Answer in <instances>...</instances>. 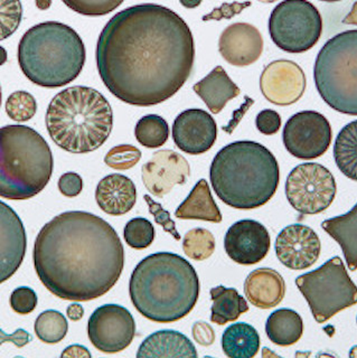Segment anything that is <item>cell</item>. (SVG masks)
I'll use <instances>...</instances> for the list:
<instances>
[{
  "mask_svg": "<svg viewBox=\"0 0 357 358\" xmlns=\"http://www.w3.org/2000/svg\"><path fill=\"white\" fill-rule=\"evenodd\" d=\"M356 322H357V318H356Z\"/></svg>",
  "mask_w": 357,
  "mask_h": 358,
  "instance_id": "obj_56",
  "label": "cell"
},
{
  "mask_svg": "<svg viewBox=\"0 0 357 358\" xmlns=\"http://www.w3.org/2000/svg\"><path fill=\"white\" fill-rule=\"evenodd\" d=\"M62 357H91V352L88 350L87 347L82 346V345H71L66 347L64 352H62Z\"/></svg>",
  "mask_w": 357,
  "mask_h": 358,
  "instance_id": "obj_46",
  "label": "cell"
},
{
  "mask_svg": "<svg viewBox=\"0 0 357 358\" xmlns=\"http://www.w3.org/2000/svg\"><path fill=\"white\" fill-rule=\"evenodd\" d=\"M209 180L224 204L237 210H253L267 204L276 194L279 164L261 143L234 141L215 155Z\"/></svg>",
  "mask_w": 357,
  "mask_h": 358,
  "instance_id": "obj_4",
  "label": "cell"
},
{
  "mask_svg": "<svg viewBox=\"0 0 357 358\" xmlns=\"http://www.w3.org/2000/svg\"><path fill=\"white\" fill-rule=\"evenodd\" d=\"M27 250V235L20 216L0 201V285L22 266Z\"/></svg>",
  "mask_w": 357,
  "mask_h": 358,
  "instance_id": "obj_19",
  "label": "cell"
},
{
  "mask_svg": "<svg viewBox=\"0 0 357 358\" xmlns=\"http://www.w3.org/2000/svg\"><path fill=\"white\" fill-rule=\"evenodd\" d=\"M265 333L274 344L287 347L296 344L304 333V322L297 311L282 308L274 311L265 324Z\"/></svg>",
  "mask_w": 357,
  "mask_h": 358,
  "instance_id": "obj_27",
  "label": "cell"
},
{
  "mask_svg": "<svg viewBox=\"0 0 357 358\" xmlns=\"http://www.w3.org/2000/svg\"><path fill=\"white\" fill-rule=\"evenodd\" d=\"M95 201L108 215L120 216L134 208L137 201V189L129 177L111 173L99 182Z\"/></svg>",
  "mask_w": 357,
  "mask_h": 358,
  "instance_id": "obj_21",
  "label": "cell"
},
{
  "mask_svg": "<svg viewBox=\"0 0 357 358\" xmlns=\"http://www.w3.org/2000/svg\"><path fill=\"white\" fill-rule=\"evenodd\" d=\"M255 126L261 134L272 136L279 131L281 128V117L274 110H262L255 117Z\"/></svg>",
  "mask_w": 357,
  "mask_h": 358,
  "instance_id": "obj_41",
  "label": "cell"
},
{
  "mask_svg": "<svg viewBox=\"0 0 357 358\" xmlns=\"http://www.w3.org/2000/svg\"><path fill=\"white\" fill-rule=\"evenodd\" d=\"M38 298L33 289L29 287H18L11 292L9 298L10 308L18 315H29L37 307Z\"/></svg>",
  "mask_w": 357,
  "mask_h": 358,
  "instance_id": "obj_39",
  "label": "cell"
},
{
  "mask_svg": "<svg viewBox=\"0 0 357 358\" xmlns=\"http://www.w3.org/2000/svg\"><path fill=\"white\" fill-rule=\"evenodd\" d=\"M190 175V164L174 150L157 151L141 168V178L149 193L164 197L174 186L186 182Z\"/></svg>",
  "mask_w": 357,
  "mask_h": 358,
  "instance_id": "obj_18",
  "label": "cell"
},
{
  "mask_svg": "<svg viewBox=\"0 0 357 358\" xmlns=\"http://www.w3.org/2000/svg\"><path fill=\"white\" fill-rule=\"evenodd\" d=\"M258 1L263 3H276V1H278V0H258Z\"/></svg>",
  "mask_w": 357,
  "mask_h": 358,
  "instance_id": "obj_53",
  "label": "cell"
},
{
  "mask_svg": "<svg viewBox=\"0 0 357 358\" xmlns=\"http://www.w3.org/2000/svg\"><path fill=\"white\" fill-rule=\"evenodd\" d=\"M1 101H3V92H1V85H0V106H1Z\"/></svg>",
  "mask_w": 357,
  "mask_h": 358,
  "instance_id": "obj_55",
  "label": "cell"
},
{
  "mask_svg": "<svg viewBox=\"0 0 357 358\" xmlns=\"http://www.w3.org/2000/svg\"><path fill=\"white\" fill-rule=\"evenodd\" d=\"M192 337L202 346H211L215 341V333L211 324L198 322L192 326Z\"/></svg>",
  "mask_w": 357,
  "mask_h": 358,
  "instance_id": "obj_44",
  "label": "cell"
},
{
  "mask_svg": "<svg viewBox=\"0 0 357 358\" xmlns=\"http://www.w3.org/2000/svg\"><path fill=\"white\" fill-rule=\"evenodd\" d=\"M37 338L45 344H57L65 338L69 331V324L63 313L57 310L43 311L34 324Z\"/></svg>",
  "mask_w": 357,
  "mask_h": 358,
  "instance_id": "obj_32",
  "label": "cell"
},
{
  "mask_svg": "<svg viewBox=\"0 0 357 358\" xmlns=\"http://www.w3.org/2000/svg\"><path fill=\"white\" fill-rule=\"evenodd\" d=\"M146 203L148 205L149 212L151 215H154L155 222L158 225L162 227V229H165L166 232L173 235L175 240H181V234L176 229V224L172 220L171 214L168 210H166L160 203H157L154 199H151L150 196H144Z\"/></svg>",
  "mask_w": 357,
  "mask_h": 358,
  "instance_id": "obj_40",
  "label": "cell"
},
{
  "mask_svg": "<svg viewBox=\"0 0 357 358\" xmlns=\"http://www.w3.org/2000/svg\"><path fill=\"white\" fill-rule=\"evenodd\" d=\"M45 123L50 139L71 154L104 145L113 128V112L102 93L89 87H67L52 99Z\"/></svg>",
  "mask_w": 357,
  "mask_h": 358,
  "instance_id": "obj_5",
  "label": "cell"
},
{
  "mask_svg": "<svg viewBox=\"0 0 357 358\" xmlns=\"http://www.w3.org/2000/svg\"><path fill=\"white\" fill-rule=\"evenodd\" d=\"M244 294L254 307L270 309L279 305L285 298V280L274 268H257L246 278Z\"/></svg>",
  "mask_w": 357,
  "mask_h": 358,
  "instance_id": "obj_22",
  "label": "cell"
},
{
  "mask_svg": "<svg viewBox=\"0 0 357 358\" xmlns=\"http://www.w3.org/2000/svg\"><path fill=\"white\" fill-rule=\"evenodd\" d=\"M203 0H179L181 6H184L185 8L194 9L201 5Z\"/></svg>",
  "mask_w": 357,
  "mask_h": 358,
  "instance_id": "obj_49",
  "label": "cell"
},
{
  "mask_svg": "<svg viewBox=\"0 0 357 358\" xmlns=\"http://www.w3.org/2000/svg\"><path fill=\"white\" fill-rule=\"evenodd\" d=\"M314 80L332 109L357 115V29L342 31L325 43L316 57Z\"/></svg>",
  "mask_w": 357,
  "mask_h": 358,
  "instance_id": "obj_8",
  "label": "cell"
},
{
  "mask_svg": "<svg viewBox=\"0 0 357 358\" xmlns=\"http://www.w3.org/2000/svg\"><path fill=\"white\" fill-rule=\"evenodd\" d=\"M211 299L213 301L211 320L220 326L235 322L241 315L248 311V302L234 288H226L224 285L215 287L211 289Z\"/></svg>",
  "mask_w": 357,
  "mask_h": 358,
  "instance_id": "obj_29",
  "label": "cell"
},
{
  "mask_svg": "<svg viewBox=\"0 0 357 358\" xmlns=\"http://www.w3.org/2000/svg\"><path fill=\"white\" fill-rule=\"evenodd\" d=\"M66 315L72 322H78L84 316V308L80 303H72L66 309Z\"/></svg>",
  "mask_w": 357,
  "mask_h": 358,
  "instance_id": "obj_47",
  "label": "cell"
},
{
  "mask_svg": "<svg viewBox=\"0 0 357 358\" xmlns=\"http://www.w3.org/2000/svg\"><path fill=\"white\" fill-rule=\"evenodd\" d=\"M57 186H59V190L62 195L72 199V197H76L81 194L82 189H83V179L78 173L70 171V173H63L59 177Z\"/></svg>",
  "mask_w": 357,
  "mask_h": 358,
  "instance_id": "obj_43",
  "label": "cell"
},
{
  "mask_svg": "<svg viewBox=\"0 0 357 358\" xmlns=\"http://www.w3.org/2000/svg\"><path fill=\"white\" fill-rule=\"evenodd\" d=\"M88 336L91 344L100 352H122L134 341L136 322L130 311L122 306H101L90 317Z\"/></svg>",
  "mask_w": 357,
  "mask_h": 358,
  "instance_id": "obj_13",
  "label": "cell"
},
{
  "mask_svg": "<svg viewBox=\"0 0 357 358\" xmlns=\"http://www.w3.org/2000/svg\"><path fill=\"white\" fill-rule=\"evenodd\" d=\"M337 193L335 178L326 167L306 162L293 168L286 180V196L302 215H315L332 205Z\"/></svg>",
  "mask_w": 357,
  "mask_h": 358,
  "instance_id": "obj_11",
  "label": "cell"
},
{
  "mask_svg": "<svg viewBox=\"0 0 357 358\" xmlns=\"http://www.w3.org/2000/svg\"><path fill=\"white\" fill-rule=\"evenodd\" d=\"M35 3H36L37 8L41 10H46L52 5V0H35Z\"/></svg>",
  "mask_w": 357,
  "mask_h": 358,
  "instance_id": "obj_50",
  "label": "cell"
},
{
  "mask_svg": "<svg viewBox=\"0 0 357 358\" xmlns=\"http://www.w3.org/2000/svg\"><path fill=\"white\" fill-rule=\"evenodd\" d=\"M7 59H8V54H7V50H6L3 46H0V66L5 64L6 62H7Z\"/></svg>",
  "mask_w": 357,
  "mask_h": 358,
  "instance_id": "obj_51",
  "label": "cell"
},
{
  "mask_svg": "<svg viewBox=\"0 0 357 358\" xmlns=\"http://www.w3.org/2000/svg\"><path fill=\"white\" fill-rule=\"evenodd\" d=\"M343 22L346 24V25L357 26V1H355L352 10L349 11V14L344 18Z\"/></svg>",
  "mask_w": 357,
  "mask_h": 358,
  "instance_id": "obj_48",
  "label": "cell"
},
{
  "mask_svg": "<svg viewBox=\"0 0 357 358\" xmlns=\"http://www.w3.org/2000/svg\"><path fill=\"white\" fill-rule=\"evenodd\" d=\"M101 80L125 103L151 106L176 94L192 74L190 28L165 6L140 3L119 11L97 44Z\"/></svg>",
  "mask_w": 357,
  "mask_h": 358,
  "instance_id": "obj_1",
  "label": "cell"
},
{
  "mask_svg": "<svg viewBox=\"0 0 357 358\" xmlns=\"http://www.w3.org/2000/svg\"><path fill=\"white\" fill-rule=\"evenodd\" d=\"M321 1H325V3H337V1H341V0H321Z\"/></svg>",
  "mask_w": 357,
  "mask_h": 358,
  "instance_id": "obj_54",
  "label": "cell"
},
{
  "mask_svg": "<svg viewBox=\"0 0 357 358\" xmlns=\"http://www.w3.org/2000/svg\"><path fill=\"white\" fill-rule=\"evenodd\" d=\"M134 136L138 143L146 148H160L167 143L169 127L160 115H145L136 124Z\"/></svg>",
  "mask_w": 357,
  "mask_h": 358,
  "instance_id": "obj_31",
  "label": "cell"
},
{
  "mask_svg": "<svg viewBox=\"0 0 357 358\" xmlns=\"http://www.w3.org/2000/svg\"><path fill=\"white\" fill-rule=\"evenodd\" d=\"M218 126L212 115L202 109H188L177 115L173 139L177 148L188 155H202L214 145Z\"/></svg>",
  "mask_w": 357,
  "mask_h": 358,
  "instance_id": "obj_17",
  "label": "cell"
},
{
  "mask_svg": "<svg viewBox=\"0 0 357 358\" xmlns=\"http://www.w3.org/2000/svg\"><path fill=\"white\" fill-rule=\"evenodd\" d=\"M334 158L338 169L357 182V120L349 122L337 134Z\"/></svg>",
  "mask_w": 357,
  "mask_h": 358,
  "instance_id": "obj_30",
  "label": "cell"
},
{
  "mask_svg": "<svg viewBox=\"0 0 357 358\" xmlns=\"http://www.w3.org/2000/svg\"><path fill=\"white\" fill-rule=\"evenodd\" d=\"M125 240L130 248L144 250L153 244L155 240V227L147 218H132L125 227Z\"/></svg>",
  "mask_w": 357,
  "mask_h": 358,
  "instance_id": "obj_34",
  "label": "cell"
},
{
  "mask_svg": "<svg viewBox=\"0 0 357 358\" xmlns=\"http://www.w3.org/2000/svg\"><path fill=\"white\" fill-rule=\"evenodd\" d=\"M192 90L214 115L220 113L229 101L241 93L240 87L232 81L222 66L213 69L203 80L194 84Z\"/></svg>",
  "mask_w": 357,
  "mask_h": 358,
  "instance_id": "obj_23",
  "label": "cell"
},
{
  "mask_svg": "<svg viewBox=\"0 0 357 358\" xmlns=\"http://www.w3.org/2000/svg\"><path fill=\"white\" fill-rule=\"evenodd\" d=\"M34 266L54 296L90 301L104 296L120 279L125 249L104 218L70 210L45 224L34 244Z\"/></svg>",
  "mask_w": 357,
  "mask_h": 358,
  "instance_id": "obj_2",
  "label": "cell"
},
{
  "mask_svg": "<svg viewBox=\"0 0 357 358\" xmlns=\"http://www.w3.org/2000/svg\"><path fill=\"white\" fill-rule=\"evenodd\" d=\"M218 52L233 66H248L262 55V35L251 24L235 22L227 26L220 34Z\"/></svg>",
  "mask_w": 357,
  "mask_h": 358,
  "instance_id": "obj_20",
  "label": "cell"
},
{
  "mask_svg": "<svg viewBox=\"0 0 357 358\" xmlns=\"http://www.w3.org/2000/svg\"><path fill=\"white\" fill-rule=\"evenodd\" d=\"M268 229L253 220H242L233 224L225 234L226 255L242 266H252L262 261L270 250Z\"/></svg>",
  "mask_w": 357,
  "mask_h": 358,
  "instance_id": "obj_15",
  "label": "cell"
},
{
  "mask_svg": "<svg viewBox=\"0 0 357 358\" xmlns=\"http://www.w3.org/2000/svg\"><path fill=\"white\" fill-rule=\"evenodd\" d=\"M274 248L284 266L291 270H304L317 262L321 245L313 229L302 224H291L276 236Z\"/></svg>",
  "mask_w": 357,
  "mask_h": 358,
  "instance_id": "obj_16",
  "label": "cell"
},
{
  "mask_svg": "<svg viewBox=\"0 0 357 358\" xmlns=\"http://www.w3.org/2000/svg\"><path fill=\"white\" fill-rule=\"evenodd\" d=\"M332 127L317 111H302L289 117L282 140L289 154L298 159L312 160L323 156L332 143Z\"/></svg>",
  "mask_w": 357,
  "mask_h": 358,
  "instance_id": "obj_12",
  "label": "cell"
},
{
  "mask_svg": "<svg viewBox=\"0 0 357 358\" xmlns=\"http://www.w3.org/2000/svg\"><path fill=\"white\" fill-rule=\"evenodd\" d=\"M349 357L357 358V345L356 346L352 347V350L349 352Z\"/></svg>",
  "mask_w": 357,
  "mask_h": 358,
  "instance_id": "obj_52",
  "label": "cell"
},
{
  "mask_svg": "<svg viewBox=\"0 0 357 358\" xmlns=\"http://www.w3.org/2000/svg\"><path fill=\"white\" fill-rule=\"evenodd\" d=\"M6 113L11 120L26 122L36 115L37 103L33 95L26 91L11 93L6 101Z\"/></svg>",
  "mask_w": 357,
  "mask_h": 358,
  "instance_id": "obj_35",
  "label": "cell"
},
{
  "mask_svg": "<svg viewBox=\"0 0 357 358\" xmlns=\"http://www.w3.org/2000/svg\"><path fill=\"white\" fill-rule=\"evenodd\" d=\"M50 145L31 127L0 128V197L25 201L38 195L53 175Z\"/></svg>",
  "mask_w": 357,
  "mask_h": 358,
  "instance_id": "obj_7",
  "label": "cell"
},
{
  "mask_svg": "<svg viewBox=\"0 0 357 358\" xmlns=\"http://www.w3.org/2000/svg\"><path fill=\"white\" fill-rule=\"evenodd\" d=\"M325 232L341 245L347 266L357 270V204L346 214L325 220L321 223Z\"/></svg>",
  "mask_w": 357,
  "mask_h": 358,
  "instance_id": "obj_25",
  "label": "cell"
},
{
  "mask_svg": "<svg viewBox=\"0 0 357 358\" xmlns=\"http://www.w3.org/2000/svg\"><path fill=\"white\" fill-rule=\"evenodd\" d=\"M22 20L20 0H0V42L10 37Z\"/></svg>",
  "mask_w": 357,
  "mask_h": 358,
  "instance_id": "obj_36",
  "label": "cell"
},
{
  "mask_svg": "<svg viewBox=\"0 0 357 358\" xmlns=\"http://www.w3.org/2000/svg\"><path fill=\"white\" fill-rule=\"evenodd\" d=\"M222 350L230 358H252L260 350L257 329L246 322H235L224 330Z\"/></svg>",
  "mask_w": 357,
  "mask_h": 358,
  "instance_id": "obj_28",
  "label": "cell"
},
{
  "mask_svg": "<svg viewBox=\"0 0 357 358\" xmlns=\"http://www.w3.org/2000/svg\"><path fill=\"white\" fill-rule=\"evenodd\" d=\"M251 5V1H244V3L234 1V3H224L218 8H215L214 10L211 11L209 15L203 16L202 20L204 22H209V20H216V22H218V20H231V18L240 14V13H242V10L248 8Z\"/></svg>",
  "mask_w": 357,
  "mask_h": 358,
  "instance_id": "obj_42",
  "label": "cell"
},
{
  "mask_svg": "<svg viewBox=\"0 0 357 358\" xmlns=\"http://www.w3.org/2000/svg\"><path fill=\"white\" fill-rule=\"evenodd\" d=\"M296 285L319 324L357 303L356 285L340 257H332L314 271L299 275Z\"/></svg>",
  "mask_w": 357,
  "mask_h": 358,
  "instance_id": "obj_9",
  "label": "cell"
},
{
  "mask_svg": "<svg viewBox=\"0 0 357 358\" xmlns=\"http://www.w3.org/2000/svg\"><path fill=\"white\" fill-rule=\"evenodd\" d=\"M31 341H33V338H31V334L26 331L25 329H22V328H18V329L11 334V335L6 334L5 331L0 328V346L5 344V343H11V344H14L15 346L18 347V348H22V347L29 344Z\"/></svg>",
  "mask_w": 357,
  "mask_h": 358,
  "instance_id": "obj_45",
  "label": "cell"
},
{
  "mask_svg": "<svg viewBox=\"0 0 357 358\" xmlns=\"http://www.w3.org/2000/svg\"><path fill=\"white\" fill-rule=\"evenodd\" d=\"M69 8L83 16L98 17L110 14L125 0H62Z\"/></svg>",
  "mask_w": 357,
  "mask_h": 358,
  "instance_id": "obj_38",
  "label": "cell"
},
{
  "mask_svg": "<svg viewBox=\"0 0 357 358\" xmlns=\"http://www.w3.org/2000/svg\"><path fill=\"white\" fill-rule=\"evenodd\" d=\"M323 33V18L308 0H284L271 11L269 34L284 52L300 54L312 50Z\"/></svg>",
  "mask_w": 357,
  "mask_h": 358,
  "instance_id": "obj_10",
  "label": "cell"
},
{
  "mask_svg": "<svg viewBox=\"0 0 357 358\" xmlns=\"http://www.w3.org/2000/svg\"><path fill=\"white\" fill-rule=\"evenodd\" d=\"M175 216L179 220H201L213 223L222 222V214L213 199L206 179L197 182L190 195L177 207Z\"/></svg>",
  "mask_w": 357,
  "mask_h": 358,
  "instance_id": "obj_26",
  "label": "cell"
},
{
  "mask_svg": "<svg viewBox=\"0 0 357 358\" xmlns=\"http://www.w3.org/2000/svg\"><path fill=\"white\" fill-rule=\"evenodd\" d=\"M138 358L197 357L195 346L188 337L176 330H160L151 334L140 345Z\"/></svg>",
  "mask_w": 357,
  "mask_h": 358,
  "instance_id": "obj_24",
  "label": "cell"
},
{
  "mask_svg": "<svg viewBox=\"0 0 357 358\" xmlns=\"http://www.w3.org/2000/svg\"><path fill=\"white\" fill-rule=\"evenodd\" d=\"M87 52L83 41L63 22L33 26L18 44V63L24 76L38 87H64L83 70Z\"/></svg>",
  "mask_w": 357,
  "mask_h": 358,
  "instance_id": "obj_6",
  "label": "cell"
},
{
  "mask_svg": "<svg viewBox=\"0 0 357 358\" xmlns=\"http://www.w3.org/2000/svg\"><path fill=\"white\" fill-rule=\"evenodd\" d=\"M134 308L151 322L169 324L186 317L200 296L195 268L181 255L158 252L138 263L129 282Z\"/></svg>",
  "mask_w": 357,
  "mask_h": 358,
  "instance_id": "obj_3",
  "label": "cell"
},
{
  "mask_svg": "<svg viewBox=\"0 0 357 358\" xmlns=\"http://www.w3.org/2000/svg\"><path fill=\"white\" fill-rule=\"evenodd\" d=\"M307 80L302 67L289 59L271 62L260 76V90L269 102L287 106L296 103L306 91Z\"/></svg>",
  "mask_w": 357,
  "mask_h": 358,
  "instance_id": "obj_14",
  "label": "cell"
},
{
  "mask_svg": "<svg viewBox=\"0 0 357 358\" xmlns=\"http://www.w3.org/2000/svg\"><path fill=\"white\" fill-rule=\"evenodd\" d=\"M185 255L192 260L204 261L212 257L215 251V238L209 229H192L185 234L183 240Z\"/></svg>",
  "mask_w": 357,
  "mask_h": 358,
  "instance_id": "obj_33",
  "label": "cell"
},
{
  "mask_svg": "<svg viewBox=\"0 0 357 358\" xmlns=\"http://www.w3.org/2000/svg\"><path fill=\"white\" fill-rule=\"evenodd\" d=\"M141 159V151L132 145H119L108 151L104 157L106 165L115 171H128Z\"/></svg>",
  "mask_w": 357,
  "mask_h": 358,
  "instance_id": "obj_37",
  "label": "cell"
}]
</instances>
